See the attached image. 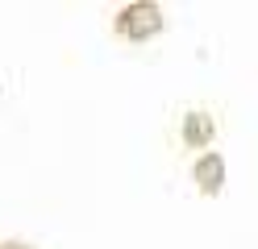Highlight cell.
Listing matches in <instances>:
<instances>
[{
  "mask_svg": "<svg viewBox=\"0 0 258 249\" xmlns=\"http://www.w3.org/2000/svg\"><path fill=\"white\" fill-rule=\"evenodd\" d=\"M112 29H117L121 38H129V42H146V38H154V33L163 29V9H158L154 0H134V5H125L112 17Z\"/></svg>",
  "mask_w": 258,
  "mask_h": 249,
  "instance_id": "cell-1",
  "label": "cell"
},
{
  "mask_svg": "<svg viewBox=\"0 0 258 249\" xmlns=\"http://www.w3.org/2000/svg\"><path fill=\"white\" fill-rule=\"evenodd\" d=\"M191 179H196V187L204 195H217L225 187V158L221 154H204L196 166H191Z\"/></svg>",
  "mask_w": 258,
  "mask_h": 249,
  "instance_id": "cell-2",
  "label": "cell"
},
{
  "mask_svg": "<svg viewBox=\"0 0 258 249\" xmlns=\"http://www.w3.org/2000/svg\"><path fill=\"white\" fill-rule=\"evenodd\" d=\"M179 133H183L187 145H204V141L217 133V125H213V116H208L204 108H191V112L183 116V129H179Z\"/></svg>",
  "mask_w": 258,
  "mask_h": 249,
  "instance_id": "cell-3",
  "label": "cell"
},
{
  "mask_svg": "<svg viewBox=\"0 0 258 249\" xmlns=\"http://www.w3.org/2000/svg\"><path fill=\"white\" fill-rule=\"evenodd\" d=\"M0 249H38L34 241H17V237H9V241H0Z\"/></svg>",
  "mask_w": 258,
  "mask_h": 249,
  "instance_id": "cell-4",
  "label": "cell"
}]
</instances>
